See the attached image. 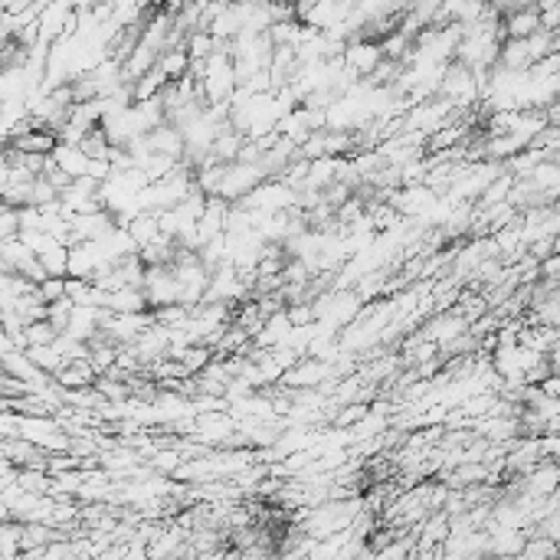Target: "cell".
<instances>
[{
    "mask_svg": "<svg viewBox=\"0 0 560 560\" xmlns=\"http://www.w3.org/2000/svg\"><path fill=\"white\" fill-rule=\"evenodd\" d=\"M269 181V174L262 164H230L223 174V184H220V197L226 204H242V200L256 194L262 184Z\"/></svg>",
    "mask_w": 560,
    "mask_h": 560,
    "instance_id": "1",
    "label": "cell"
},
{
    "mask_svg": "<svg viewBox=\"0 0 560 560\" xmlns=\"http://www.w3.org/2000/svg\"><path fill=\"white\" fill-rule=\"evenodd\" d=\"M440 99H449L459 112L469 109V105L479 99V82H475V72L469 70V66H462V62H449L446 76H442V86H440Z\"/></svg>",
    "mask_w": 560,
    "mask_h": 560,
    "instance_id": "2",
    "label": "cell"
},
{
    "mask_svg": "<svg viewBox=\"0 0 560 560\" xmlns=\"http://www.w3.org/2000/svg\"><path fill=\"white\" fill-rule=\"evenodd\" d=\"M145 295L151 311L167 308V305H181V282L174 276L171 266H155L147 269L145 276Z\"/></svg>",
    "mask_w": 560,
    "mask_h": 560,
    "instance_id": "3",
    "label": "cell"
},
{
    "mask_svg": "<svg viewBox=\"0 0 560 560\" xmlns=\"http://www.w3.org/2000/svg\"><path fill=\"white\" fill-rule=\"evenodd\" d=\"M335 364H321L315 357H302V361L295 364L292 371L285 374L282 384L279 387H289V390H321L325 384H335Z\"/></svg>",
    "mask_w": 560,
    "mask_h": 560,
    "instance_id": "4",
    "label": "cell"
},
{
    "mask_svg": "<svg viewBox=\"0 0 560 560\" xmlns=\"http://www.w3.org/2000/svg\"><path fill=\"white\" fill-rule=\"evenodd\" d=\"M72 14H76V4H66V0H52V4H46L43 17H40V43L56 46L60 40H66V30H70Z\"/></svg>",
    "mask_w": 560,
    "mask_h": 560,
    "instance_id": "5",
    "label": "cell"
},
{
    "mask_svg": "<svg viewBox=\"0 0 560 560\" xmlns=\"http://www.w3.org/2000/svg\"><path fill=\"white\" fill-rule=\"evenodd\" d=\"M4 462L17 469H40V472H50V452H43L40 446L26 440H4Z\"/></svg>",
    "mask_w": 560,
    "mask_h": 560,
    "instance_id": "6",
    "label": "cell"
},
{
    "mask_svg": "<svg viewBox=\"0 0 560 560\" xmlns=\"http://www.w3.org/2000/svg\"><path fill=\"white\" fill-rule=\"evenodd\" d=\"M345 62L361 79H371L380 62H384V50H380V43H371V40H354V43H347Z\"/></svg>",
    "mask_w": 560,
    "mask_h": 560,
    "instance_id": "7",
    "label": "cell"
},
{
    "mask_svg": "<svg viewBox=\"0 0 560 560\" xmlns=\"http://www.w3.org/2000/svg\"><path fill=\"white\" fill-rule=\"evenodd\" d=\"M537 33H541V10L535 4H525L511 17H505V40H531Z\"/></svg>",
    "mask_w": 560,
    "mask_h": 560,
    "instance_id": "8",
    "label": "cell"
},
{
    "mask_svg": "<svg viewBox=\"0 0 560 560\" xmlns=\"http://www.w3.org/2000/svg\"><path fill=\"white\" fill-rule=\"evenodd\" d=\"M99 384V371L89 361H70L56 374V387L60 390H89Z\"/></svg>",
    "mask_w": 560,
    "mask_h": 560,
    "instance_id": "9",
    "label": "cell"
},
{
    "mask_svg": "<svg viewBox=\"0 0 560 560\" xmlns=\"http://www.w3.org/2000/svg\"><path fill=\"white\" fill-rule=\"evenodd\" d=\"M52 161H56L60 171L70 174L72 181H79V177H89V164H92V157H89L79 145H60L56 151H52Z\"/></svg>",
    "mask_w": 560,
    "mask_h": 560,
    "instance_id": "10",
    "label": "cell"
},
{
    "mask_svg": "<svg viewBox=\"0 0 560 560\" xmlns=\"http://www.w3.org/2000/svg\"><path fill=\"white\" fill-rule=\"evenodd\" d=\"M501 66L511 72H531L535 70V56L527 40H505L501 43Z\"/></svg>",
    "mask_w": 560,
    "mask_h": 560,
    "instance_id": "11",
    "label": "cell"
},
{
    "mask_svg": "<svg viewBox=\"0 0 560 560\" xmlns=\"http://www.w3.org/2000/svg\"><path fill=\"white\" fill-rule=\"evenodd\" d=\"M131 240L138 242V250H145V246H155V242L164 240V230H161V214H141L131 220L128 226Z\"/></svg>",
    "mask_w": 560,
    "mask_h": 560,
    "instance_id": "12",
    "label": "cell"
},
{
    "mask_svg": "<svg viewBox=\"0 0 560 560\" xmlns=\"http://www.w3.org/2000/svg\"><path fill=\"white\" fill-rule=\"evenodd\" d=\"M109 311H115V315H145V311H151V305H147L145 289H121V292L109 295Z\"/></svg>",
    "mask_w": 560,
    "mask_h": 560,
    "instance_id": "13",
    "label": "cell"
},
{
    "mask_svg": "<svg viewBox=\"0 0 560 560\" xmlns=\"http://www.w3.org/2000/svg\"><path fill=\"white\" fill-rule=\"evenodd\" d=\"M161 72L167 76V82H181V79H187L190 76V56H187V50H167L161 56Z\"/></svg>",
    "mask_w": 560,
    "mask_h": 560,
    "instance_id": "14",
    "label": "cell"
},
{
    "mask_svg": "<svg viewBox=\"0 0 560 560\" xmlns=\"http://www.w3.org/2000/svg\"><path fill=\"white\" fill-rule=\"evenodd\" d=\"M40 262H43L50 279H70V250H66L62 242H56L52 250H46L43 256H40Z\"/></svg>",
    "mask_w": 560,
    "mask_h": 560,
    "instance_id": "15",
    "label": "cell"
},
{
    "mask_svg": "<svg viewBox=\"0 0 560 560\" xmlns=\"http://www.w3.org/2000/svg\"><path fill=\"white\" fill-rule=\"evenodd\" d=\"M26 357H30L43 374H50V377H56V374L66 367V361L60 357L56 347H26Z\"/></svg>",
    "mask_w": 560,
    "mask_h": 560,
    "instance_id": "16",
    "label": "cell"
},
{
    "mask_svg": "<svg viewBox=\"0 0 560 560\" xmlns=\"http://www.w3.org/2000/svg\"><path fill=\"white\" fill-rule=\"evenodd\" d=\"M184 50H187L190 60H210V56L220 50V43H216L207 30H194V33L187 36V43H184Z\"/></svg>",
    "mask_w": 560,
    "mask_h": 560,
    "instance_id": "17",
    "label": "cell"
},
{
    "mask_svg": "<svg viewBox=\"0 0 560 560\" xmlns=\"http://www.w3.org/2000/svg\"><path fill=\"white\" fill-rule=\"evenodd\" d=\"M60 337L62 335L50 325V321H36V325H30L24 331V345L26 347H52Z\"/></svg>",
    "mask_w": 560,
    "mask_h": 560,
    "instance_id": "18",
    "label": "cell"
},
{
    "mask_svg": "<svg viewBox=\"0 0 560 560\" xmlns=\"http://www.w3.org/2000/svg\"><path fill=\"white\" fill-rule=\"evenodd\" d=\"M184 462H187V456H184L181 449H161V452H157V456L151 459L147 466L155 469V472L167 475V479H174V472H177V469H181Z\"/></svg>",
    "mask_w": 560,
    "mask_h": 560,
    "instance_id": "19",
    "label": "cell"
},
{
    "mask_svg": "<svg viewBox=\"0 0 560 560\" xmlns=\"http://www.w3.org/2000/svg\"><path fill=\"white\" fill-rule=\"evenodd\" d=\"M20 233H24V226H20V210L4 207L0 210V242L20 240Z\"/></svg>",
    "mask_w": 560,
    "mask_h": 560,
    "instance_id": "20",
    "label": "cell"
},
{
    "mask_svg": "<svg viewBox=\"0 0 560 560\" xmlns=\"http://www.w3.org/2000/svg\"><path fill=\"white\" fill-rule=\"evenodd\" d=\"M40 299H43L46 305L66 299V279H46V282L40 285Z\"/></svg>",
    "mask_w": 560,
    "mask_h": 560,
    "instance_id": "21",
    "label": "cell"
},
{
    "mask_svg": "<svg viewBox=\"0 0 560 560\" xmlns=\"http://www.w3.org/2000/svg\"><path fill=\"white\" fill-rule=\"evenodd\" d=\"M0 432H4V440H20V416L4 413V420H0Z\"/></svg>",
    "mask_w": 560,
    "mask_h": 560,
    "instance_id": "22",
    "label": "cell"
},
{
    "mask_svg": "<svg viewBox=\"0 0 560 560\" xmlns=\"http://www.w3.org/2000/svg\"><path fill=\"white\" fill-rule=\"evenodd\" d=\"M515 560H537V557H531V554H517Z\"/></svg>",
    "mask_w": 560,
    "mask_h": 560,
    "instance_id": "23",
    "label": "cell"
}]
</instances>
